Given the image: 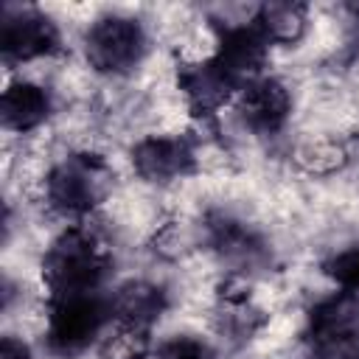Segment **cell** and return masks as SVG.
Segmentation results:
<instances>
[{
  "label": "cell",
  "mask_w": 359,
  "mask_h": 359,
  "mask_svg": "<svg viewBox=\"0 0 359 359\" xmlns=\"http://www.w3.org/2000/svg\"><path fill=\"white\" fill-rule=\"evenodd\" d=\"M325 275L334 278L345 292H359V247L342 250L325 261Z\"/></svg>",
  "instance_id": "cell-18"
},
{
  "label": "cell",
  "mask_w": 359,
  "mask_h": 359,
  "mask_svg": "<svg viewBox=\"0 0 359 359\" xmlns=\"http://www.w3.org/2000/svg\"><path fill=\"white\" fill-rule=\"evenodd\" d=\"M210 241H213V247L219 250L222 258H227L238 266H255L266 255V250H264V244L258 241L255 233H250L241 222H233V219H224V216L210 222Z\"/></svg>",
  "instance_id": "cell-13"
},
{
  "label": "cell",
  "mask_w": 359,
  "mask_h": 359,
  "mask_svg": "<svg viewBox=\"0 0 359 359\" xmlns=\"http://www.w3.org/2000/svg\"><path fill=\"white\" fill-rule=\"evenodd\" d=\"M266 39L264 34L255 28V22L250 25H230L222 31L219 36V48L210 56L216 62V67L230 79V84L236 90L247 87L250 81L261 79V67L266 59Z\"/></svg>",
  "instance_id": "cell-6"
},
{
  "label": "cell",
  "mask_w": 359,
  "mask_h": 359,
  "mask_svg": "<svg viewBox=\"0 0 359 359\" xmlns=\"http://www.w3.org/2000/svg\"><path fill=\"white\" fill-rule=\"evenodd\" d=\"M109 258L101 241L81 227L65 230L42 258V278L53 297L90 294L104 280Z\"/></svg>",
  "instance_id": "cell-1"
},
{
  "label": "cell",
  "mask_w": 359,
  "mask_h": 359,
  "mask_svg": "<svg viewBox=\"0 0 359 359\" xmlns=\"http://www.w3.org/2000/svg\"><path fill=\"white\" fill-rule=\"evenodd\" d=\"M157 359H213V348L199 337L180 334L157 348Z\"/></svg>",
  "instance_id": "cell-17"
},
{
  "label": "cell",
  "mask_w": 359,
  "mask_h": 359,
  "mask_svg": "<svg viewBox=\"0 0 359 359\" xmlns=\"http://www.w3.org/2000/svg\"><path fill=\"white\" fill-rule=\"evenodd\" d=\"M149 348L151 342L146 328L118 323V328L101 342V359H146Z\"/></svg>",
  "instance_id": "cell-15"
},
{
  "label": "cell",
  "mask_w": 359,
  "mask_h": 359,
  "mask_svg": "<svg viewBox=\"0 0 359 359\" xmlns=\"http://www.w3.org/2000/svg\"><path fill=\"white\" fill-rule=\"evenodd\" d=\"M252 22L266 42L294 45L306 34L309 8L303 3H264Z\"/></svg>",
  "instance_id": "cell-14"
},
{
  "label": "cell",
  "mask_w": 359,
  "mask_h": 359,
  "mask_svg": "<svg viewBox=\"0 0 359 359\" xmlns=\"http://www.w3.org/2000/svg\"><path fill=\"white\" fill-rule=\"evenodd\" d=\"M292 112V95L278 79H255L238 90V115L241 121L261 132H278Z\"/></svg>",
  "instance_id": "cell-8"
},
{
  "label": "cell",
  "mask_w": 359,
  "mask_h": 359,
  "mask_svg": "<svg viewBox=\"0 0 359 359\" xmlns=\"http://www.w3.org/2000/svg\"><path fill=\"white\" fill-rule=\"evenodd\" d=\"M345 160H348V151L337 140H325V137L323 140H311V143L300 146V151H297V163L309 174H331Z\"/></svg>",
  "instance_id": "cell-16"
},
{
  "label": "cell",
  "mask_w": 359,
  "mask_h": 359,
  "mask_svg": "<svg viewBox=\"0 0 359 359\" xmlns=\"http://www.w3.org/2000/svg\"><path fill=\"white\" fill-rule=\"evenodd\" d=\"M132 165L149 182H168L194 168V151L182 137H146L132 149Z\"/></svg>",
  "instance_id": "cell-9"
},
{
  "label": "cell",
  "mask_w": 359,
  "mask_h": 359,
  "mask_svg": "<svg viewBox=\"0 0 359 359\" xmlns=\"http://www.w3.org/2000/svg\"><path fill=\"white\" fill-rule=\"evenodd\" d=\"M165 311V292L149 280H129L118 286L109 300V314L123 325L149 328Z\"/></svg>",
  "instance_id": "cell-10"
},
{
  "label": "cell",
  "mask_w": 359,
  "mask_h": 359,
  "mask_svg": "<svg viewBox=\"0 0 359 359\" xmlns=\"http://www.w3.org/2000/svg\"><path fill=\"white\" fill-rule=\"evenodd\" d=\"M50 112V98L39 84L31 81H17L8 84L3 98H0V118L6 129L14 132H28L39 126Z\"/></svg>",
  "instance_id": "cell-12"
},
{
  "label": "cell",
  "mask_w": 359,
  "mask_h": 359,
  "mask_svg": "<svg viewBox=\"0 0 359 359\" xmlns=\"http://www.w3.org/2000/svg\"><path fill=\"white\" fill-rule=\"evenodd\" d=\"M59 31L56 25L36 8L28 6H6L0 22V48L11 62H28L45 56L56 48Z\"/></svg>",
  "instance_id": "cell-5"
},
{
  "label": "cell",
  "mask_w": 359,
  "mask_h": 359,
  "mask_svg": "<svg viewBox=\"0 0 359 359\" xmlns=\"http://www.w3.org/2000/svg\"><path fill=\"white\" fill-rule=\"evenodd\" d=\"M309 334L323 351H345L359 334L356 292H337L309 311Z\"/></svg>",
  "instance_id": "cell-7"
},
{
  "label": "cell",
  "mask_w": 359,
  "mask_h": 359,
  "mask_svg": "<svg viewBox=\"0 0 359 359\" xmlns=\"http://www.w3.org/2000/svg\"><path fill=\"white\" fill-rule=\"evenodd\" d=\"M84 53L101 73H129L146 53V34L132 17H101L84 36Z\"/></svg>",
  "instance_id": "cell-2"
},
{
  "label": "cell",
  "mask_w": 359,
  "mask_h": 359,
  "mask_svg": "<svg viewBox=\"0 0 359 359\" xmlns=\"http://www.w3.org/2000/svg\"><path fill=\"white\" fill-rule=\"evenodd\" d=\"M104 317H107V306L93 292L53 297L48 317V348L59 356L81 353L98 337Z\"/></svg>",
  "instance_id": "cell-3"
},
{
  "label": "cell",
  "mask_w": 359,
  "mask_h": 359,
  "mask_svg": "<svg viewBox=\"0 0 359 359\" xmlns=\"http://www.w3.org/2000/svg\"><path fill=\"white\" fill-rule=\"evenodd\" d=\"M0 359H31V351L25 342L14 339V337H3L0 342Z\"/></svg>",
  "instance_id": "cell-19"
},
{
  "label": "cell",
  "mask_w": 359,
  "mask_h": 359,
  "mask_svg": "<svg viewBox=\"0 0 359 359\" xmlns=\"http://www.w3.org/2000/svg\"><path fill=\"white\" fill-rule=\"evenodd\" d=\"M104 163L93 154H76L48 177V202L65 216H84L104 194Z\"/></svg>",
  "instance_id": "cell-4"
},
{
  "label": "cell",
  "mask_w": 359,
  "mask_h": 359,
  "mask_svg": "<svg viewBox=\"0 0 359 359\" xmlns=\"http://www.w3.org/2000/svg\"><path fill=\"white\" fill-rule=\"evenodd\" d=\"M351 359H359V353H353V356H351Z\"/></svg>",
  "instance_id": "cell-20"
},
{
  "label": "cell",
  "mask_w": 359,
  "mask_h": 359,
  "mask_svg": "<svg viewBox=\"0 0 359 359\" xmlns=\"http://www.w3.org/2000/svg\"><path fill=\"white\" fill-rule=\"evenodd\" d=\"M180 90L185 93L188 104L196 112H213L216 107H222L230 98V93L236 87L216 67L213 59H205V62H196V65H188L180 70Z\"/></svg>",
  "instance_id": "cell-11"
}]
</instances>
